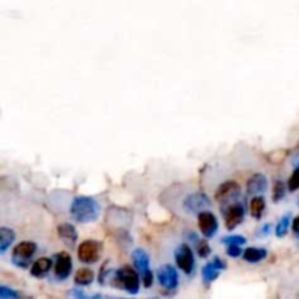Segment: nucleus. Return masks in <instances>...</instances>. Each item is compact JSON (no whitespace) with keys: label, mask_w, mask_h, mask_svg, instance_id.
<instances>
[{"label":"nucleus","mask_w":299,"mask_h":299,"mask_svg":"<svg viewBox=\"0 0 299 299\" xmlns=\"http://www.w3.org/2000/svg\"><path fill=\"white\" fill-rule=\"evenodd\" d=\"M69 213H70V218L77 224H90L99 218L101 206L93 197L77 195L70 203Z\"/></svg>","instance_id":"obj_1"},{"label":"nucleus","mask_w":299,"mask_h":299,"mask_svg":"<svg viewBox=\"0 0 299 299\" xmlns=\"http://www.w3.org/2000/svg\"><path fill=\"white\" fill-rule=\"evenodd\" d=\"M210 205L212 203L208 194L197 190H190L187 193H182L181 198L172 209L182 218H190V216H198V213L209 209Z\"/></svg>","instance_id":"obj_2"},{"label":"nucleus","mask_w":299,"mask_h":299,"mask_svg":"<svg viewBox=\"0 0 299 299\" xmlns=\"http://www.w3.org/2000/svg\"><path fill=\"white\" fill-rule=\"evenodd\" d=\"M140 282L142 277L137 274V271L129 266H124L116 271V274L113 276V286L119 287V289H124L126 292L136 295L140 289Z\"/></svg>","instance_id":"obj_3"},{"label":"nucleus","mask_w":299,"mask_h":299,"mask_svg":"<svg viewBox=\"0 0 299 299\" xmlns=\"http://www.w3.org/2000/svg\"><path fill=\"white\" fill-rule=\"evenodd\" d=\"M37 251V245L35 242H31V241H22L16 245L12 251V263L21 267V269H27L32 260V257Z\"/></svg>","instance_id":"obj_4"},{"label":"nucleus","mask_w":299,"mask_h":299,"mask_svg":"<svg viewBox=\"0 0 299 299\" xmlns=\"http://www.w3.org/2000/svg\"><path fill=\"white\" fill-rule=\"evenodd\" d=\"M221 210L225 216V225L229 231L235 229L245 216V206L241 202H234L231 205H226L224 208H221Z\"/></svg>","instance_id":"obj_5"},{"label":"nucleus","mask_w":299,"mask_h":299,"mask_svg":"<svg viewBox=\"0 0 299 299\" xmlns=\"http://www.w3.org/2000/svg\"><path fill=\"white\" fill-rule=\"evenodd\" d=\"M239 197H241V188L235 181H225L216 190V200L222 205V208L234 202H239Z\"/></svg>","instance_id":"obj_6"},{"label":"nucleus","mask_w":299,"mask_h":299,"mask_svg":"<svg viewBox=\"0 0 299 299\" xmlns=\"http://www.w3.org/2000/svg\"><path fill=\"white\" fill-rule=\"evenodd\" d=\"M175 263L187 276L193 274L195 267L194 254L187 244H181L175 251Z\"/></svg>","instance_id":"obj_7"},{"label":"nucleus","mask_w":299,"mask_h":299,"mask_svg":"<svg viewBox=\"0 0 299 299\" xmlns=\"http://www.w3.org/2000/svg\"><path fill=\"white\" fill-rule=\"evenodd\" d=\"M197 221H198L200 232L203 234L205 238H213L216 235L219 229V224H218L216 216L210 210H203L202 213H198Z\"/></svg>","instance_id":"obj_8"},{"label":"nucleus","mask_w":299,"mask_h":299,"mask_svg":"<svg viewBox=\"0 0 299 299\" xmlns=\"http://www.w3.org/2000/svg\"><path fill=\"white\" fill-rule=\"evenodd\" d=\"M77 258L85 263V264H92L96 263L99 258V245L96 241H83L79 247H77Z\"/></svg>","instance_id":"obj_9"},{"label":"nucleus","mask_w":299,"mask_h":299,"mask_svg":"<svg viewBox=\"0 0 299 299\" xmlns=\"http://www.w3.org/2000/svg\"><path fill=\"white\" fill-rule=\"evenodd\" d=\"M158 282L164 289H168V290L177 289L179 282L178 271L172 264H164L158 270Z\"/></svg>","instance_id":"obj_10"},{"label":"nucleus","mask_w":299,"mask_h":299,"mask_svg":"<svg viewBox=\"0 0 299 299\" xmlns=\"http://www.w3.org/2000/svg\"><path fill=\"white\" fill-rule=\"evenodd\" d=\"M73 269V261L69 253H60L56 258V264H54V274L57 277V280H66Z\"/></svg>","instance_id":"obj_11"},{"label":"nucleus","mask_w":299,"mask_h":299,"mask_svg":"<svg viewBox=\"0 0 299 299\" xmlns=\"http://www.w3.org/2000/svg\"><path fill=\"white\" fill-rule=\"evenodd\" d=\"M226 267V263H225L222 258L219 257H215L210 263H208L203 269H202V279L206 284H210L213 280L218 279L221 270H224Z\"/></svg>","instance_id":"obj_12"},{"label":"nucleus","mask_w":299,"mask_h":299,"mask_svg":"<svg viewBox=\"0 0 299 299\" xmlns=\"http://www.w3.org/2000/svg\"><path fill=\"white\" fill-rule=\"evenodd\" d=\"M267 190V178L257 172L247 182V194L248 195H261Z\"/></svg>","instance_id":"obj_13"},{"label":"nucleus","mask_w":299,"mask_h":299,"mask_svg":"<svg viewBox=\"0 0 299 299\" xmlns=\"http://www.w3.org/2000/svg\"><path fill=\"white\" fill-rule=\"evenodd\" d=\"M51 266H53L51 258H48V257H40L38 260H35L31 264V276H34V277H44L45 274L50 271Z\"/></svg>","instance_id":"obj_14"},{"label":"nucleus","mask_w":299,"mask_h":299,"mask_svg":"<svg viewBox=\"0 0 299 299\" xmlns=\"http://www.w3.org/2000/svg\"><path fill=\"white\" fill-rule=\"evenodd\" d=\"M57 234L61 239H64L66 244L73 245L77 239V231L73 225L70 224H61L57 226Z\"/></svg>","instance_id":"obj_15"},{"label":"nucleus","mask_w":299,"mask_h":299,"mask_svg":"<svg viewBox=\"0 0 299 299\" xmlns=\"http://www.w3.org/2000/svg\"><path fill=\"white\" fill-rule=\"evenodd\" d=\"M15 241V232L6 226L0 228V253L5 254Z\"/></svg>","instance_id":"obj_16"},{"label":"nucleus","mask_w":299,"mask_h":299,"mask_svg":"<svg viewBox=\"0 0 299 299\" xmlns=\"http://www.w3.org/2000/svg\"><path fill=\"white\" fill-rule=\"evenodd\" d=\"M132 258H133V263H135V267L140 273H143L145 270L149 269V255L146 251H143V250H135L133 251V255H132Z\"/></svg>","instance_id":"obj_17"},{"label":"nucleus","mask_w":299,"mask_h":299,"mask_svg":"<svg viewBox=\"0 0 299 299\" xmlns=\"http://www.w3.org/2000/svg\"><path fill=\"white\" fill-rule=\"evenodd\" d=\"M266 255H267V251L264 248H257V247H250L242 253L244 260L248 263H260L261 260L266 258Z\"/></svg>","instance_id":"obj_18"},{"label":"nucleus","mask_w":299,"mask_h":299,"mask_svg":"<svg viewBox=\"0 0 299 299\" xmlns=\"http://www.w3.org/2000/svg\"><path fill=\"white\" fill-rule=\"evenodd\" d=\"M95 279V273L90 269H79L75 274V283L77 286H88L93 282Z\"/></svg>","instance_id":"obj_19"},{"label":"nucleus","mask_w":299,"mask_h":299,"mask_svg":"<svg viewBox=\"0 0 299 299\" xmlns=\"http://www.w3.org/2000/svg\"><path fill=\"white\" fill-rule=\"evenodd\" d=\"M266 210V200L264 197L261 195H254L251 203H250V212H251V216L255 219H260L263 212Z\"/></svg>","instance_id":"obj_20"},{"label":"nucleus","mask_w":299,"mask_h":299,"mask_svg":"<svg viewBox=\"0 0 299 299\" xmlns=\"http://www.w3.org/2000/svg\"><path fill=\"white\" fill-rule=\"evenodd\" d=\"M289 225H290V215H284L283 218L279 221V224L274 229V234L277 238H283L284 235L287 234V229H289Z\"/></svg>","instance_id":"obj_21"},{"label":"nucleus","mask_w":299,"mask_h":299,"mask_svg":"<svg viewBox=\"0 0 299 299\" xmlns=\"http://www.w3.org/2000/svg\"><path fill=\"white\" fill-rule=\"evenodd\" d=\"M284 194H286V185H284L283 181L277 179L273 185V202L274 203L280 202L284 197Z\"/></svg>","instance_id":"obj_22"},{"label":"nucleus","mask_w":299,"mask_h":299,"mask_svg":"<svg viewBox=\"0 0 299 299\" xmlns=\"http://www.w3.org/2000/svg\"><path fill=\"white\" fill-rule=\"evenodd\" d=\"M222 242L225 245H244L247 242V238H244L242 235H229L222 238Z\"/></svg>","instance_id":"obj_23"},{"label":"nucleus","mask_w":299,"mask_h":299,"mask_svg":"<svg viewBox=\"0 0 299 299\" xmlns=\"http://www.w3.org/2000/svg\"><path fill=\"white\" fill-rule=\"evenodd\" d=\"M299 188V166L293 171L290 178L287 181V190L289 191H296Z\"/></svg>","instance_id":"obj_24"},{"label":"nucleus","mask_w":299,"mask_h":299,"mask_svg":"<svg viewBox=\"0 0 299 299\" xmlns=\"http://www.w3.org/2000/svg\"><path fill=\"white\" fill-rule=\"evenodd\" d=\"M210 253H212V250H210L208 241L202 239V241H198V242H197V254H198V257L205 258V257H208Z\"/></svg>","instance_id":"obj_25"},{"label":"nucleus","mask_w":299,"mask_h":299,"mask_svg":"<svg viewBox=\"0 0 299 299\" xmlns=\"http://www.w3.org/2000/svg\"><path fill=\"white\" fill-rule=\"evenodd\" d=\"M12 298H19V293L9 289L8 286H0V299H12Z\"/></svg>","instance_id":"obj_26"},{"label":"nucleus","mask_w":299,"mask_h":299,"mask_svg":"<svg viewBox=\"0 0 299 299\" xmlns=\"http://www.w3.org/2000/svg\"><path fill=\"white\" fill-rule=\"evenodd\" d=\"M140 274H142V276H140V277H142V284H143L146 289H149L150 286L153 284V273L148 269L145 270L143 273H140Z\"/></svg>","instance_id":"obj_27"},{"label":"nucleus","mask_w":299,"mask_h":299,"mask_svg":"<svg viewBox=\"0 0 299 299\" xmlns=\"http://www.w3.org/2000/svg\"><path fill=\"white\" fill-rule=\"evenodd\" d=\"M239 247H241V245H228L226 254L229 255V257H239V255L244 253Z\"/></svg>","instance_id":"obj_28"},{"label":"nucleus","mask_w":299,"mask_h":299,"mask_svg":"<svg viewBox=\"0 0 299 299\" xmlns=\"http://www.w3.org/2000/svg\"><path fill=\"white\" fill-rule=\"evenodd\" d=\"M292 231L295 232V235L299 238V216H296L292 222Z\"/></svg>","instance_id":"obj_29"},{"label":"nucleus","mask_w":299,"mask_h":299,"mask_svg":"<svg viewBox=\"0 0 299 299\" xmlns=\"http://www.w3.org/2000/svg\"><path fill=\"white\" fill-rule=\"evenodd\" d=\"M270 229H271V226L269 224H266L261 228V232H258V235H267V234H270Z\"/></svg>","instance_id":"obj_30"}]
</instances>
